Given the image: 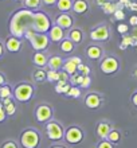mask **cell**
<instances>
[{"instance_id": "c3c4849f", "label": "cell", "mask_w": 137, "mask_h": 148, "mask_svg": "<svg viewBox=\"0 0 137 148\" xmlns=\"http://www.w3.org/2000/svg\"><path fill=\"white\" fill-rule=\"evenodd\" d=\"M14 1H15V3H23L24 0H14Z\"/></svg>"}, {"instance_id": "8fae6325", "label": "cell", "mask_w": 137, "mask_h": 148, "mask_svg": "<svg viewBox=\"0 0 137 148\" xmlns=\"http://www.w3.org/2000/svg\"><path fill=\"white\" fill-rule=\"evenodd\" d=\"M105 54H106L105 47L102 46L101 43H90L85 49V57L89 61H97V62H100L105 57Z\"/></svg>"}, {"instance_id": "277c9868", "label": "cell", "mask_w": 137, "mask_h": 148, "mask_svg": "<svg viewBox=\"0 0 137 148\" xmlns=\"http://www.w3.org/2000/svg\"><path fill=\"white\" fill-rule=\"evenodd\" d=\"M52 18H50V15L47 12L42 11H35L32 14V19H31V27L35 32H39V34H47L50 31V28L52 27Z\"/></svg>"}, {"instance_id": "d4e9b609", "label": "cell", "mask_w": 137, "mask_h": 148, "mask_svg": "<svg viewBox=\"0 0 137 148\" xmlns=\"http://www.w3.org/2000/svg\"><path fill=\"white\" fill-rule=\"evenodd\" d=\"M14 97V85L7 82L5 85L0 86V100H5V98Z\"/></svg>"}, {"instance_id": "7402d4cb", "label": "cell", "mask_w": 137, "mask_h": 148, "mask_svg": "<svg viewBox=\"0 0 137 148\" xmlns=\"http://www.w3.org/2000/svg\"><path fill=\"white\" fill-rule=\"evenodd\" d=\"M122 139H124V135H122L121 129L116 128V127H114V128L110 131V133L108 135V137H106V140L110 141V143H112V144H114V145L121 144V143H122Z\"/></svg>"}, {"instance_id": "ffe728a7", "label": "cell", "mask_w": 137, "mask_h": 148, "mask_svg": "<svg viewBox=\"0 0 137 148\" xmlns=\"http://www.w3.org/2000/svg\"><path fill=\"white\" fill-rule=\"evenodd\" d=\"M67 38L70 39L71 42H74L77 46H79V45H82L83 40H85V38H86V34H85V31H83L82 27H73L71 30H69L67 31Z\"/></svg>"}, {"instance_id": "4316f807", "label": "cell", "mask_w": 137, "mask_h": 148, "mask_svg": "<svg viewBox=\"0 0 137 148\" xmlns=\"http://www.w3.org/2000/svg\"><path fill=\"white\" fill-rule=\"evenodd\" d=\"M65 97L67 98H73V100H79V98L83 97V93H82V89L79 86H71L69 92L65 94Z\"/></svg>"}, {"instance_id": "3957f363", "label": "cell", "mask_w": 137, "mask_h": 148, "mask_svg": "<svg viewBox=\"0 0 137 148\" xmlns=\"http://www.w3.org/2000/svg\"><path fill=\"white\" fill-rule=\"evenodd\" d=\"M23 38L27 39L31 47L35 51H47L48 47H50L51 42L47 34H39V32H35L32 28H26L23 32Z\"/></svg>"}, {"instance_id": "52a82bcc", "label": "cell", "mask_w": 137, "mask_h": 148, "mask_svg": "<svg viewBox=\"0 0 137 148\" xmlns=\"http://www.w3.org/2000/svg\"><path fill=\"white\" fill-rule=\"evenodd\" d=\"M86 139V132L85 129L78 124H73V125H67L65 129V139L63 143H66L67 145H79L82 144Z\"/></svg>"}, {"instance_id": "7c38bea8", "label": "cell", "mask_w": 137, "mask_h": 148, "mask_svg": "<svg viewBox=\"0 0 137 148\" xmlns=\"http://www.w3.org/2000/svg\"><path fill=\"white\" fill-rule=\"evenodd\" d=\"M52 22H54V24H57L58 27H61L65 31L71 30L75 24L74 16L71 15L70 12H59L52 18Z\"/></svg>"}, {"instance_id": "4dcf8cb0", "label": "cell", "mask_w": 137, "mask_h": 148, "mask_svg": "<svg viewBox=\"0 0 137 148\" xmlns=\"http://www.w3.org/2000/svg\"><path fill=\"white\" fill-rule=\"evenodd\" d=\"M77 71H78L81 75H83V77H86V75H91V67L89 63H86L85 61H83L81 65H79L78 67H77Z\"/></svg>"}, {"instance_id": "f546056e", "label": "cell", "mask_w": 137, "mask_h": 148, "mask_svg": "<svg viewBox=\"0 0 137 148\" xmlns=\"http://www.w3.org/2000/svg\"><path fill=\"white\" fill-rule=\"evenodd\" d=\"M71 88V85H70V82H66V84H62V82H57L54 85V89H55V92L58 94H65L69 92V89Z\"/></svg>"}, {"instance_id": "f907efd6", "label": "cell", "mask_w": 137, "mask_h": 148, "mask_svg": "<svg viewBox=\"0 0 137 148\" xmlns=\"http://www.w3.org/2000/svg\"><path fill=\"white\" fill-rule=\"evenodd\" d=\"M0 102H1V100H0Z\"/></svg>"}, {"instance_id": "44dd1931", "label": "cell", "mask_w": 137, "mask_h": 148, "mask_svg": "<svg viewBox=\"0 0 137 148\" xmlns=\"http://www.w3.org/2000/svg\"><path fill=\"white\" fill-rule=\"evenodd\" d=\"M63 62H65V58H63L61 54H51L50 58H48V62H47V67L48 70H62Z\"/></svg>"}, {"instance_id": "7a4b0ae2", "label": "cell", "mask_w": 137, "mask_h": 148, "mask_svg": "<svg viewBox=\"0 0 137 148\" xmlns=\"http://www.w3.org/2000/svg\"><path fill=\"white\" fill-rule=\"evenodd\" d=\"M19 144L22 148H40L42 133L35 127H26L19 135Z\"/></svg>"}, {"instance_id": "6da1fadb", "label": "cell", "mask_w": 137, "mask_h": 148, "mask_svg": "<svg viewBox=\"0 0 137 148\" xmlns=\"http://www.w3.org/2000/svg\"><path fill=\"white\" fill-rule=\"evenodd\" d=\"M36 84L30 81H20L14 85V98L19 104H27L35 98Z\"/></svg>"}, {"instance_id": "681fc988", "label": "cell", "mask_w": 137, "mask_h": 148, "mask_svg": "<svg viewBox=\"0 0 137 148\" xmlns=\"http://www.w3.org/2000/svg\"><path fill=\"white\" fill-rule=\"evenodd\" d=\"M120 1H121V3H120V4H124V3H126L128 0H120Z\"/></svg>"}, {"instance_id": "1f68e13d", "label": "cell", "mask_w": 137, "mask_h": 148, "mask_svg": "<svg viewBox=\"0 0 137 148\" xmlns=\"http://www.w3.org/2000/svg\"><path fill=\"white\" fill-rule=\"evenodd\" d=\"M0 148H22L19 141L15 139H5V140L0 144Z\"/></svg>"}, {"instance_id": "8992f818", "label": "cell", "mask_w": 137, "mask_h": 148, "mask_svg": "<svg viewBox=\"0 0 137 148\" xmlns=\"http://www.w3.org/2000/svg\"><path fill=\"white\" fill-rule=\"evenodd\" d=\"M113 35V31H112V27H110L109 23L106 22H101V23L95 24L94 27L90 28L89 31V39H90L93 43H105L109 42Z\"/></svg>"}, {"instance_id": "ab89813d", "label": "cell", "mask_w": 137, "mask_h": 148, "mask_svg": "<svg viewBox=\"0 0 137 148\" xmlns=\"http://www.w3.org/2000/svg\"><path fill=\"white\" fill-rule=\"evenodd\" d=\"M7 114H5V110H4V108H3V105H1V102H0V124L1 123H5L7 121Z\"/></svg>"}, {"instance_id": "f6af8a7d", "label": "cell", "mask_w": 137, "mask_h": 148, "mask_svg": "<svg viewBox=\"0 0 137 148\" xmlns=\"http://www.w3.org/2000/svg\"><path fill=\"white\" fill-rule=\"evenodd\" d=\"M57 1H58V0H42V4L46 5V7H52V5L57 4Z\"/></svg>"}, {"instance_id": "836d02e7", "label": "cell", "mask_w": 137, "mask_h": 148, "mask_svg": "<svg viewBox=\"0 0 137 148\" xmlns=\"http://www.w3.org/2000/svg\"><path fill=\"white\" fill-rule=\"evenodd\" d=\"M58 73L59 70H48L47 69V82H50V84H57L58 82Z\"/></svg>"}, {"instance_id": "d6986e66", "label": "cell", "mask_w": 137, "mask_h": 148, "mask_svg": "<svg viewBox=\"0 0 137 148\" xmlns=\"http://www.w3.org/2000/svg\"><path fill=\"white\" fill-rule=\"evenodd\" d=\"M66 35H67V31H65V30H62L61 27H58L57 24H52V27L50 28V31L47 32V36L50 39V42L58 43V45L66 38Z\"/></svg>"}, {"instance_id": "ba28073f", "label": "cell", "mask_w": 137, "mask_h": 148, "mask_svg": "<svg viewBox=\"0 0 137 148\" xmlns=\"http://www.w3.org/2000/svg\"><path fill=\"white\" fill-rule=\"evenodd\" d=\"M65 129L66 127L57 119H52L44 124V135L47 139L54 143H62L65 139Z\"/></svg>"}, {"instance_id": "5b68a950", "label": "cell", "mask_w": 137, "mask_h": 148, "mask_svg": "<svg viewBox=\"0 0 137 148\" xmlns=\"http://www.w3.org/2000/svg\"><path fill=\"white\" fill-rule=\"evenodd\" d=\"M98 69L105 75H116L121 70V59L116 54L106 53L105 57L98 62Z\"/></svg>"}, {"instance_id": "ee69618b", "label": "cell", "mask_w": 137, "mask_h": 148, "mask_svg": "<svg viewBox=\"0 0 137 148\" xmlns=\"http://www.w3.org/2000/svg\"><path fill=\"white\" fill-rule=\"evenodd\" d=\"M48 148H70V145H67L66 143H54V144H51Z\"/></svg>"}, {"instance_id": "484cf974", "label": "cell", "mask_w": 137, "mask_h": 148, "mask_svg": "<svg viewBox=\"0 0 137 148\" xmlns=\"http://www.w3.org/2000/svg\"><path fill=\"white\" fill-rule=\"evenodd\" d=\"M23 7L26 10H30V11L35 12V11H39L40 8H42V0H24L23 3Z\"/></svg>"}, {"instance_id": "f35d334b", "label": "cell", "mask_w": 137, "mask_h": 148, "mask_svg": "<svg viewBox=\"0 0 137 148\" xmlns=\"http://www.w3.org/2000/svg\"><path fill=\"white\" fill-rule=\"evenodd\" d=\"M118 32L121 34V35H126L128 31H129V24H125V23H120L117 27Z\"/></svg>"}, {"instance_id": "603a6c76", "label": "cell", "mask_w": 137, "mask_h": 148, "mask_svg": "<svg viewBox=\"0 0 137 148\" xmlns=\"http://www.w3.org/2000/svg\"><path fill=\"white\" fill-rule=\"evenodd\" d=\"M75 49H77V45L74 42H71L67 36L59 43V50L62 54H73Z\"/></svg>"}, {"instance_id": "d590c367", "label": "cell", "mask_w": 137, "mask_h": 148, "mask_svg": "<svg viewBox=\"0 0 137 148\" xmlns=\"http://www.w3.org/2000/svg\"><path fill=\"white\" fill-rule=\"evenodd\" d=\"M95 148H117V145L112 144L110 141H108L106 139H104V140H98Z\"/></svg>"}, {"instance_id": "2e32d148", "label": "cell", "mask_w": 137, "mask_h": 148, "mask_svg": "<svg viewBox=\"0 0 137 148\" xmlns=\"http://www.w3.org/2000/svg\"><path fill=\"white\" fill-rule=\"evenodd\" d=\"M90 11H91V5L89 0H73V10H71V12L74 15L83 16L90 14Z\"/></svg>"}, {"instance_id": "ac0fdd59", "label": "cell", "mask_w": 137, "mask_h": 148, "mask_svg": "<svg viewBox=\"0 0 137 148\" xmlns=\"http://www.w3.org/2000/svg\"><path fill=\"white\" fill-rule=\"evenodd\" d=\"M50 55L51 53H48V51H34L31 58L32 65L35 67H39V69H46Z\"/></svg>"}, {"instance_id": "60d3db41", "label": "cell", "mask_w": 137, "mask_h": 148, "mask_svg": "<svg viewBox=\"0 0 137 148\" xmlns=\"http://www.w3.org/2000/svg\"><path fill=\"white\" fill-rule=\"evenodd\" d=\"M130 104H132V105L137 109V89L133 90L132 94H130Z\"/></svg>"}, {"instance_id": "74e56055", "label": "cell", "mask_w": 137, "mask_h": 148, "mask_svg": "<svg viewBox=\"0 0 137 148\" xmlns=\"http://www.w3.org/2000/svg\"><path fill=\"white\" fill-rule=\"evenodd\" d=\"M113 16H114V19H116V20H124V19H125V14H124V11H122L121 7H118L117 10L114 11Z\"/></svg>"}, {"instance_id": "4fadbf2b", "label": "cell", "mask_w": 137, "mask_h": 148, "mask_svg": "<svg viewBox=\"0 0 137 148\" xmlns=\"http://www.w3.org/2000/svg\"><path fill=\"white\" fill-rule=\"evenodd\" d=\"M82 62H83L82 57H79V55H70V57L65 58L62 70L65 71V73H67L69 75H73V74L77 73V67Z\"/></svg>"}, {"instance_id": "83f0119b", "label": "cell", "mask_w": 137, "mask_h": 148, "mask_svg": "<svg viewBox=\"0 0 137 148\" xmlns=\"http://www.w3.org/2000/svg\"><path fill=\"white\" fill-rule=\"evenodd\" d=\"M55 5L59 10V12H71V10H73V0H58Z\"/></svg>"}, {"instance_id": "b9f144b4", "label": "cell", "mask_w": 137, "mask_h": 148, "mask_svg": "<svg viewBox=\"0 0 137 148\" xmlns=\"http://www.w3.org/2000/svg\"><path fill=\"white\" fill-rule=\"evenodd\" d=\"M5 53H7V50H5V46H4V40L0 38V59H3L5 57Z\"/></svg>"}, {"instance_id": "9c48e42d", "label": "cell", "mask_w": 137, "mask_h": 148, "mask_svg": "<svg viewBox=\"0 0 137 148\" xmlns=\"http://www.w3.org/2000/svg\"><path fill=\"white\" fill-rule=\"evenodd\" d=\"M55 108L48 102H40L34 109V119L38 124H46L54 119Z\"/></svg>"}, {"instance_id": "e0dca14e", "label": "cell", "mask_w": 137, "mask_h": 148, "mask_svg": "<svg viewBox=\"0 0 137 148\" xmlns=\"http://www.w3.org/2000/svg\"><path fill=\"white\" fill-rule=\"evenodd\" d=\"M1 105H3L8 119H14L18 114V112H19V102L16 101L14 97L1 100Z\"/></svg>"}, {"instance_id": "bcb514c9", "label": "cell", "mask_w": 137, "mask_h": 148, "mask_svg": "<svg viewBox=\"0 0 137 148\" xmlns=\"http://www.w3.org/2000/svg\"><path fill=\"white\" fill-rule=\"evenodd\" d=\"M129 26H132V27H137V16L133 15L129 18Z\"/></svg>"}, {"instance_id": "5bb4252c", "label": "cell", "mask_w": 137, "mask_h": 148, "mask_svg": "<svg viewBox=\"0 0 137 148\" xmlns=\"http://www.w3.org/2000/svg\"><path fill=\"white\" fill-rule=\"evenodd\" d=\"M114 128V124L108 119H101L95 125V135L100 140H104L108 137L110 131Z\"/></svg>"}, {"instance_id": "cb8c5ba5", "label": "cell", "mask_w": 137, "mask_h": 148, "mask_svg": "<svg viewBox=\"0 0 137 148\" xmlns=\"http://www.w3.org/2000/svg\"><path fill=\"white\" fill-rule=\"evenodd\" d=\"M32 81H34V84H44V82H47V69L36 67L34 73H32Z\"/></svg>"}, {"instance_id": "7bdbcfd3", "label": "cell", "mask_w": 137, "mask_h": 148, "mask_svg": "<svg viewBox=\"0 0 137 148\" xmlns=\"http://www.w3.org/2000/svg\"><path fill=\"white\" fill-rule=\"evenodd\" d=\"M7 82H8V78H7V75H5V73L0 70V86L5 85Z\"/></svg>"}, {"instance_id": "9a60e30c", "label": "cell", "mask_w": 137, "mask_h": 148, "mask_svg": "<svg viewBox=\"0 0 137 148\" xmlns=\"http://www.w3.org/2000/svg\"><path fill=\"white\" fill-rule=\"evenodd\" d=\"M23 43H24L23 39L18 38V36H15V35H10V36H7V38L4 39L5 50H7L8 53H11V54H18V53L22 50Z\"/></svg>"}, {"instance_id": "30bf717a", "label": "cell", "mask_w": 137, "mask_h": 148, "mask_svg": "<svg viewBox=\"0 0 137 148\" xmlns=\"http://www.w3.org/2000/svg\"><path fill=\"white\" fill-rule=\"evenodd\" d=\"M82 101L87 109L98 110L105 104V96L100 92H86V93H83Z\"/></svg>"}, {"instance_id": "7dc6e473", "label": "cell", "mask_w": 137, "mask_h": 148, "mask_svg": "<svg viewBox=\"0 0 137 148\" xmlns=\"http://www.w3.org/2000/svg\"><path fill=\"white\" fill-rule=\"evenodd\" d=\"M108 1H110V0H97V4L100 5V7H102L105 3H108Z\"/></svg>"}, {"instance_id": "8d00e7d4", "label": "cell", "mask_w": 137, "mask_h": 148, "mask_svg": "<svg viewBox=\"0 0 137 148\" xmlns=\"http://www.w3.org/2000/svg\"><path fill=\"white\" fill-rule=\"evenodd\" d=\"M69 79H70V75H69V74L65 73L63 70H59V73H58V82L66 84V82H69Z\"/></svg>"}, {"instance_id": "e575fe53", "label": "cell", "mask_w": 137, "mask_h": 148, "mask_svg": "<svg viewBox=\"0 0 137 148\" xmlns=\"http://www.w3.org/2000/svg\"><path fill=\"white\" fill-rule=\"evenodd\" d=\"M91 84H93V77L91 75H86V77H83V81L79 88L82 90H89L91 88Z\"/></svg>"}, {"instance_id": "f1b7e54d", "label": "cell", "mask_w": 137, "mask_h": 148, "mask_svg": "<svg viewBox=\"0 0 137 148\" xmlns=\"http://www.w3.org/2000/svg\"><path fill=\"white\" fill-rule=\"evenodd\" d=\"M118 7H121V4H114V3H112V1H108V3H105L101 8L106 15H113L114 11H116Z\"/></svg>"}, {"instance_id": "d6a6232c", "label": "cell", "mask_w": 137, "mask_h": 148, "mask_svg": "<svg viewBox=\"0 0 137 148\" xmlns=\"http://www.w3.org/2000/svg\"><path fill=\"white\" fill-rule=\"evenodd\" d=\"M82 81H83V75H81L78 71L75 74H73V75H70V79H69L71 86H81Z\"/></svg>"}]
</instances>
